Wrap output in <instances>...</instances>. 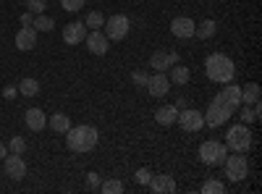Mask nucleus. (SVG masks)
I'll list each match as a JSON object with an SVG mask.
<instances>
[{
  "label": "nucleus",
  "mask_w": 262,
  "mask_h": 194,
  "mask_svg": "<svg viewBox=\"0 0 262 194\" xmlns=\"http://www.w3.org/2000/svg\"><path fill=\"white\" fill-rule=\"evenodd\" d=\"M226 147L231 153H249L252 147V132H249V123H236L228 128L226 134Z\"/></svg>",
  "instance_id": "3"
},
{
  "label": "nucleus",
  "mask_w": 262,
  "mask_h": 194,
  "mask_svg": "<svg viewBox=\"0 0 262 194\" xmlns=\"http://www.w3.org/2000/svg\"><path fill=\"white\" fill-rule=\"evenodd\" d=\"M27 8L37 16V13H45V8H48V0H27Z\"/></svg>",
  "instance_id": "32"
},
{
  "label": "nucleus",
  "mask_w": 262,
  "mask_h": 194,
  "mask_svg": "<svg viewBox=\"0 0 262 194\" xmlns=\"http://www.w3.org/2000/svg\"><path fill=\"white\" fill-rule=\"evenodd\" d=\"M3 170H6V176H8V179L21 181V179L27 176V163H24V158H21V155L8 153V155L3 158Z\"/></svg>",
  "instance_id": "9"
},
{
  "label": "nucleus",
  "mask_w": 262,
  "mask_h": 194,
  "mask_svg": "<svg viewBox=\"0 0 262 194\" xmlns=\"http://www.w3.org/2000/svg\"><path fill=\"white\" fill-rule=\"evenodd\" d=\"M223 191H226V184L217 179H207L202 184V194H223Z\"/></svg>",
  "instance_id": "27"
},
{
  "label": "nucleus",
  "mask_w": 262,
  "mask_h": 194,
  "mask_svg": "<svg viewBox=\"0 0 262 194\" xmlns=\"http://www.w3.org/2000/svg\"><path fill=\"white\" fill-rule=\"evenodd\" d=\"M32 21H34V13H32V11H27L24 16H21V27H32Z\"/></svg>",
  "instance_id": "36"
},
{
  "label": "nucleus",
  "mask_w": 262,
  "mask_h": 194,
  "mask_svg": "<svg viewBox=\"0 0 262 194\" xmlns=\"http://www.w3.org/2000/svg\"><path fill=\"white\" fill-rule=\"evenodd\" d=\"M32 27H34L37 32H53V29H55V21H53L50 16H45V13H37L34 21H32Z\"/></svg>",
  "instance_id": "25"
},
{
  "label": "nucleus",
  "mask_w": 262,
  "mask_h": 194,
  "mask_svg": "<svg viewBox=\"0 0 262 194\" xmlns=\"http://www.w3.org/2000/svg\"><path fill=\"white\" fill-rule=\"evenodd\" d=\"M16 92H18V90H16V87H11V84H8V87L3 90V97H6V100H13V97H16Z\"/></svg>",
  "instance_id": "37"
},
{
  "label": "nucleus",
  "mask_w": 262,
  "mask_h": 194,
  "mask_svg": "<svg viewBox=\"0 0 262 194\" xmlns=\"http://www.w3.org/2000/svg\"><path fill=\"white\" fill-rule=\"evenodd\" d=\"M176 63H179V53H173V50H155L149 58L152 71H168L170 66H176Z\"/></svg>",
  "instance_id": "13"
},
{
  "label": "nucleus",
  "mask_w": 262,
  "mask_h": 194,
  "mask_svg": "<svg viewBox=\"0 0 262 194\" xmlns=\"http://www.w3.org/2000/svg\"><path fill=\"white\" fill-rule=\"evenodd\" d=\"M231 116H233V113L228 111L226 105H221L217 100H212V102H210V107H207V113H205V123H207V126H212V128H217V126H223Z\"/></svg>",
  "instance_id": "11"
},
{
  "label": "nucleus",
  "mask_w": 262,
  "mask_h": 194,
  "mask_svg": "<svg viewBox=\"0 0 262 194\" xmlns=\"http://www.w3.org/2000/svg\"><path fill=\"white\" fill-rule=\"evenodd\" d=\"M134 179H137V184H142V186H147V184H149V179H152V174H149V170H147V168H139V170H137V174H134Z\"/></svg>",
  "instance_id": "33"
},
{
  "label": "nucleus",
  "mask_w": 262,
  "mask_h": 194,
  "mask_svg": "<svg viewBox=\"0 0 262 194\" xmlns=\"http://www.w3.org/2000/svg\"><path fill=\"white\" fill-rule=\"evenodd\" d=\"M84 42H86V48H90V53L92 55H100V58L107 53V48H111V39H107L105 32H100V29H90Z\"/></svg>",
  "instance_id": "12"
},
{
  "label": "nucleus",
  "mask_w": 262,
  "mask_h": 194,
  "mask_svg": "<svg viewBox=\"0 0 262 194\" xmlns=\"http://www.w3.org/2000/svg\"><path fill=\"white\" fill-rule=\"evenodd\" d=\"M86 24L84 21H71V24H66L63 27V42L66 45H79V42L86 39Z\"/></svg>",
  "instance_id": "14"
},
{
  "label": "nucleus",
  "mask_w": 262,
  "mask_h": 194,
  "mask_svg": "<svg viewBox=\"0 0 262 194\" xmlns=\"http://www.w3.org/2000/svg\"><path fill=\"white\" fill-rule=\"evenodd\" d=\"M168 71H170L168 74L170 84H179V87H184V84L191 79V71H189V66H184V63H176V66H170Z\"/></svg>",
  "instance_id": "20"
},
{
  "label": "nucleus",
  "mask_w": 262,
  "mask_h": 194,
  "mask_svg": "<svg viewBox=\"0 0 262 194\" xmlns=\"http://www.w3.org/2000/svg\"><path fill=\"white\" fill-rule=\"evenodd\" d=\"M105 37L107 39H116V42H121V39H126L128 37V29H131V21H128V16H123V13H116V16H111V18H105Z\"/></svg>",
  "instance_id": "6"
},
{
  "label": "nucleus",
  "mask_w": 262,
  "mask_h": 194,
  "mask_svg": "<svg viewBox=\"0 0 262 194\" xmlns=\"http://www.w3.org/2000/svg\"><path fill=\"white\" fill-rule=\"evenodd\" d=\"M223 165H226V176H228L231 181H244V179L252 174V165H249L247 155H242V153H236V155H226Z\"/></svg>",
  "instance_id": "4"
},
{
  "label": "nucleus",
  "mask_w": 262,
  "mask_h": 194,
  "mask_svg": "<svg viewBox=\"0 0 262 194\" xmlns=\"http://www.w3.org/2000/svg\"><path fill=\"white\" fill-rule=\"evenodd\" d=\"M194 21L189 18V16H176L170 21V32H173V37H179V39H189V37H194Z\"/></svg>",
  "instance_id": "15"
},
{
  "label": "nucleus",
  "mask_w": 262,
  "mask_h": 194,
  "mask_svg": "<svg viewBox=\"0 0 262 194\" xmlns=\"http://www.w3.org/2000/svg\"><path fill=\"white\" fill-rule=\"evenodd\" d=\"M97 139H100V134H97V128L95 126H71L69 132H66V144H69V149L71 153H92V149L97 147Z\"/></svg>",
  "instance_id": "1"
},
{
  "label": "nucleus",
  "mask_w": 262,
  "mask_h": 194,
  "mask_svg": "<svg viewBox=\"0 0 262 194\" xmlns=\"http://www.w3.org/2000/svg\"><path fill=\"white\" fill-rule=\"evenodd\" d=\"M226 155H228V147H226L223 142L207 139V142L200 144V160H202L205 165H223Z\"/></svg>",
  "instance_id": "5"
},
{
  "label": "nucleus",
  "mask_w": 262,
  "mask_h": 194,
  "mask_svg": "<svg viewBox=\"0 0 262 194\" xmlns=\"http://www.w3.org/2000/svg\"><path fill=\"white\" fill-rule=\"evenodd\" d=\"M215 21L212 18H205V21H200V24L194 27V37H200V39H210V37H215Z\"/></svg>",
  "instance_id": "23"
},
{
  "label": "nucleus",
  "mask_w": 262,
  "mask_h": 194,
  "mask_svg": "<svg viewBox=\"0 0 262 194\" xmlns=\"http://www.w3.org/2000/svg\"><path fill=\"white\" fill-rule=\"evenodd\" d=\"M100 191H102V194H121V191H123V181H118V179L102 181V184H100Z\"/></svg>",
  "instance_id": "28"
},
{
  "label": "nucleus",
  "mask_w": 262,
  "mask_h": 194,
  "mask_svg": "<svg viewBox=\"0 0 262 194\" xmlns=\"http://www.w3.org/2000/svg\"><path fill=\"white\" fill-rule=\"evenodd\" d=\"M84 24H86V29H102L105 16L100 11H90V13H86V18H84Z\"/></svg>",
  "instance_id": "26"
},
{
  "label": "nucleus",
  "mask_w": 262,
  "mask_h": 194,
  "mask_svg": "<svg viewBox=\"0 0 262 194\" xmlns=\"http://www.w3.org/2000/svg\"><path fill=\"white\" fill-rule=\"evenodd\" d=\"M86 6V0H60V8L63 11H69V13H76Z\"/></svg>",
  "instance_id": "31"
},
{
  "label": "nucleus",
  "mask_w": 262,
  "mask_h": 194,
  "mask_svg": "<svg viewBox=\"0 0 262 194\" xmlns=\"http://www.w3.org/2000/svg\"><path fill=\"white\" fill-rule=\"evenodd\" d=\"M176 107H179V111H181V107H186V100H184V97H179V100H176Z\"/></svg>",
  "instance_id": "39"
},
{
  "label": "nucleus",
  "mask_w": 262,
  "mask_h": 194,
  "mask_svg": "<svg viewBox=\"0 0 262 194\" xmlns=\"http://www.w3.org/2000/svg\"><path fill=\"white\" fill-rule=\"evenodd\" d=\"M24 121H27L29 132H42V128L48 126V116H45V111H39V107H29L24 113Z\"/></svg>",
  "instance_id": "18"
},
{
  "label": "nucleus",
  "mask_w": 262,
  "mask_h": 194,
  "mask_svg": "<svg viewBox=\"0 0 262 194\" xmlns=\"http://www.w3.org/2000/svg\"><path fill=\"white\" fill-rule=\"evenodd\" d=\"M100 176L97 174H86V186H90V189H100Z\"/></svg>",
  "instance_id": "35"
},
{
  "label": "nucleus",
  "mask_w": 262,
  "mask_h": 194,
  "mask_svg": "<svg viewBox=\"0 0 262 194\" xmlns=\"http://www.w3.org/2000/svg\"><path fill=\"white\" fill-rule=\"evenodd\" d=\"M48 126L53 128L55 134H66L71 128V118H69V113H53L48 118Z\"/></svg>",
  "instance_id": "21"
},
{
  "label": "nucleus",
  "mask_w": 262,
  "mask_h": 194,
  "mask_svg": "<svg viewBox=\"0 0 262 194\" xmlns=\"http://www.w3.org/2000/svg\"><path fill=\"white\" fill-rule=\"evenodd\" d=\"M176 118H179V107L176 105H163V107H158V111H155V121L160 126H173V123H176Z\"/></svg>",
  "instance_id": "19"
},
{
  "label": "nucleus",
  "mask_w": 262,
  "mask_h": 194,
  "mask_svg": "<svg viewBox=\"0 0 262 194\" xmlns=\"http://www.w3.org/2000/svg\"><path fill=\"white\" fill-rule=\"evenodd\" d=\"M215 100L221 102V105H226L231 113H236L238 111V105H242V87H236V84H223V92H217L215 95Z\"/></svg>",
  "instance_id": "8"
},
{
  "label": "nucleus",
  "mask_w": 262,
  "mask_h": 194,
  "mask_svg": "<svg viewBox=\"0 0 262 194\" xmlns=\"http://www.w3.org/2000/svg\"><path fill=\"white\" fill-rule=\"evenodd\" d=\"M242 102L244 105H257L259 102V84L249 81L247 87H242Z\"/></svg>",
  "instance_id": "22"
},
{
  "label": "nucleus",
  "mask_w": 262,
  "mask_h": 194,
  "mask_svg": "<svg viewBox=\"0 0 262 194\" xmlns=\"http://www.w3.org/2000/svg\"><path fill=\"white\" fill-rule=\"evenodd\" d=\"M147 79H149V74H144V71H134V74H131V81H134L137 87H144Z\"/></svg>",
  "instance_id": "34"
},
{
  "label": "nucleus",
  "mask_w": 262,
  "mask_h": 194,
  "mask_svg": "<svg viewBox=\"0 0 262 194\" xmlns=\"http://www.w3.org/2000/svg\"><path fill=\"white\" fill-rule=\"evenodd\" d=\"M205 74L215 84H228L236 76V66H233V60L226 53H212L205 60Z\"/></svg>",
  "instance_id": "2"
},
{
  "label": "nucleus",
  "mask_w": 262,
  "mask_h": 194,
  "mask_svg": "<svg viewBox=\"0 0 262 194\" xmlns=\"http://www.w3.org/2000/svg\"><path fill=\"white\" fill-rule=\"evenodd\" d=\"M238 116H242V123H252V121H257V118H259V102H257L254 107L244 105V111L238 113Z\"/></svg>",
  "instance_id": "30"
},
{
  "label": "nucleus",
  "mask_w": 262,
  "mask_h": 194,
  "mask_svg": "<svg viewBox=\"0 0 262 194\" xmlns=\"http://www.w3.org/2000/svg\"><path fill=\"white\" fill-rule=\"evenodd\" d=\"M155 194H173L179 186H176V179L173 176H168V174H160V176H152L149 179V184H147Z\"/></svg>",
  "instance_id": "16"
},
{
  "label": "nucleus",
  "mask_w": 262,
  "mask_h": 194,
  "mask_svg": "<svg viewBox=\"0 0 262 194\" xmlns=\"http://www.w3.org/2000/svg\"><path fill=\"white\" fill-rule=\"evenodd\" d=\"M24 149H27V139H24V137H18V134H13V139L8 142V153L24 155Z\"/></svg>",
  "instance_id": "29"
},
{
  "label": "nucleus",
  "mask_w": 262,
  "mask_h": 194,
  "mask_svg": "<svg viewBox=\"0 0 262 194\" xmlns=\"http://www.w3.org/2000/svg\"><path fill=\"white\" fill-rule=\"evenodd\" d=\"M144 87H147V92H149L152 97H165L168 90H170V79H168L165 71H155V74H149V79H147Z\"/></svg>",
  "instance_id": "10"
},
{
  "label": "nucleus",
  "mask_w": 262,
  "mask_h": 194,
  "mask_svg": "<svg viewBox=\"0 0 262 194\" xmlns=\"http://www.w3.org/2000/svg\"><path fill=\"white\" fill-rule=\"evenodd\" d=\"M6 155H8V147H6L3 142H0V158H6Z\"/></svg>",
  "instance_id": "38"
},
{
  "label": "nucleus",
  "mask_w": 262,
  "mask_h": 194,
  "mask_svg": "<svg viewBox=\"0 0 262 194\" xmlns=\"http://www.w3.org/2000/svg\"><path fill=\"white\" fill-rule=\"evenodd\" d=\"M34 45H37V29L34 27H24L16 32V50L27 53V50H34Z\"/></svg>",
  "instance_id": "17"
},
{
  "label": "nucleus",
  "mask_w": 262,
  "mask_h": 194,
  "mask_svg": "<svg viewBox=\"0 0 262 194\" xmlns=\"http://www.w3.org/2000/svg\"><path fill=\"white\" fill-rule=\"evenodd\" d=\"M18 92L24 95V97H37V95H39V81H37V79H32V76L21 79V84H18Z\"/></svg>",
  "instance_id": "24"
},
{
  "label": "nucleus",
  "mask_w": 262,
  "mask_h": 194,
  "mask_svg": "<svg viewBox=\"0 0 262 194\" xmlns=\"http://www.w3.org/2000/svg\"><path fill=\"white\" fill-rule=\"evenodd\" d=\"M176 123L184 132H200V128H205V116L200 111H191V107H181Z\"/></svg>",
  "instance_id": "7"
}]
</instances>
